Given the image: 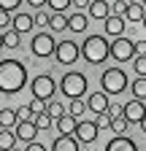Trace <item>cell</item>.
<instances>
[{"label": "cell", "mask_w": 146, "mask_h": 151, "mask_svg": "<svg viewBox=\"0 0 146 151\" xmlns=\"http://www.w3.org/2000/svg\"><path fill=\"white\" fill-rule=\"evenodd\" d=\"M130 92L135 100H146V76H138V78L130 84Z\"/></svg>", "instance_id": "cell-23"}, {"label": "cell", "mask_w": 146, "mask_h": 151, "mask_svg": "<svg viewBox=\"0 0 146 151\" xmlns=\"http://www.w3.org/2000/svg\"><path fill=\"white\" fill-rule=\"evenodd\" d=\"M141 6H143V8H146V0H141Z\"/></svg>", "instance_id": "cell-47"}, {"label": "cell", "mask_w": 146, "mask_h": 151, "mask_svg": "<svg viewBox=\"0 0 146 151\" xmlns=\"http://www.w3.org/2000/svg\"><path fill=\"white\" fill-rule=\"evenodd\" d=\"M33 124L38 127V129H49V127H51V116H49V113H41V116L33 119Z\"/></svg>", "instance_id": "cell-32"}, {"label": "cell", "mask_w": 146, "mask_h": 151, "mask_svg": "<svg viewBox=\"0 0 146 151\" xmlns=\"http://www.w3.org/2000/svg\"><path fill=\"white\" fill-rule=\"evenodd\" d=\"M133 70H135V76H146V57H135L133 60Z\"/></svg>", "instance_id": "cell-34"}, {"label": "cell", "mask_w": 146, "mask_h": 151, "mask_svg": "<svg viewBox=\"0 0 146 151\" xmlns=\"http://www.w3.org/2000/svg\"><path fill=\"white\" fill-rule=\"evenodd\" d=\"M111 57L116 62H130V60H135V43L130 41V38H116V41L111 43Z\"/></svg>", "instance_id": "cell-7"}, {"label": "cell", "mask_w": 146, "mask_h": 151, "mask_svg": "<svg viewBox=\"0 0 146 151\" xmlns=\"http://www.w3.org/2000/svg\"><path fill=\"white\" fill-rule=\"evenodd\" d=\"M19 32H14V30H8V32H3V46L6 49H19Z\"/></svg>", "instance_id": "cell-25"}, {"label": "cell", "mask_w": 146, "mask_h": 151, "mask_svg": "<svg viewBox=\"0 0 146 151\" xmlns=\"http://www.w3.org/2000/svg\"><path fill=\"white\" fill-rule=\"evenodd\" d=\"M0 49H6V46H3V32H0Z\"/></svg>", "instance_id": "cell-45"}, {"label": "cell", "mask_w": 146, "mask_h": 151, "mask_svg": "<svg viewBox=\"0 0 146 151\" xmlns=\"http://www.w3.org/2000/svg\"><path fill=\"white\" fill-rule=\"evenodd\" d=\"M22 6V0H0V11H16Z\"/></svg>", "instance_id": "cell-37"}, {"label": "cell", "mask_w": 146, "mask_h": 151, "mask_svg": "<svg viewBox=\"0 0 146 151\" xmlns=\"http://www.w3.org/2000/svg\"><path fill=\"white\" fill-rule=\"evenodd\" d=\"M106 151H138L135 140L127 138V135H114V140H108Z\"/></svg>", "instance_id": "cell-13"}, {"label": "cell", "mask_w": 146, "mask_h": 151, "mask_svg": "<svg viewBox=\"0 0 146 151\" xmlns=\"http://www.w3.org/2000/svg\"><path fill=\"white\" fill-rule=\"evenodd\" d=\"M46 113L51 119H60V116H65V108H62V103H57V100H49L46 103Z\"/></svg>", "instance_id": "cell-26"}, {"label": "cell", "mask_w": 146, "mask_h": 151, "mask_svg": "<svg viewBox=\"0 0 146 151\" xmlns=\"http://www.w3.org/2000/svg\"><path fill=\"white\" fill-rule=\"evenodd\" d=\"M103 32L111 35L114 41L122 38V32H124V16H108L106 22H103Z\"/></svg>", "instance_id": "cell-12"}, {"label": "cell", "mask_w": 146, "mask_h": 151, "mask_svg": "<svg viewBox=\"0 0 146 151\" xmlns=\"http://www.w3.org/2000/svg\"><path fill=\"white\" fill-rule=\"evenodd\" d=\"M135 54L138 57H146V41H138L135 43Z\"/></svg>", "instance_id": "cell-41"}, {"label": "cell", "mask_w": 146, "mask_h": 151, "mask_svg": "<svg viewBox=\"0 0 146 151\" xmlns=\"http://www.w3.org/2000/svg\"><path fill=\"white\" fill-rule=\"evenodd\" d=\"M30 111H33V119L41 116V113H46V103L38 100V97H33V100H30Z\"/></svg>", "instance_id": "cell-31"}, {"label": "cell", "mask_w": 146, "mask_h": 151, "mask_svg": "<svg viewBox=\"0 0 146 151\" xmlns=\"http://www.w3.org/2000/svg\"><path fill=\"white\" fill-rule=\"evenodd\" d=\"M30 49L35 57H51L54 49H57V41H54L51 32H35L33 41H30Z\"/></svg>", "instance_id": "cell-6"}, {"label": "cell", "mask_w": 146, "mask_h": 151, "mask_svg": "<svg viewBox=\"0 0 146 151\" xmlns=\"http://www.w3.org/2000/svg\"><path fill=\"white\" fill-rule=\"evenodd\" d=\"M54 57H57L60 65H73V62L81 57V49L73 43V41H60L57 49H54Z\"/></svg>", "instance_id": "cell-8"}, {"label": "cell", "mask_w": 146, "mask_h": 151, "mask_svg": "<svg viewBox=\"0 0 146 151\" xmlns=\"http://www.w3.org/2000/svg\"><path fill=\"white\" fill-rule=\"evenodd\" d=\"M76 124H79V122L73 119V116H68V113L57 119V129H60V135H76Z\"/></svg>", "instance_id": "cell-20"}, {"label": "cell", "mask_w": 146, "mask_h": 151, "mask_svg": "<svg viewBox=\"0 0 146 151\" xmlns=\"http://www.w3.org/2000/svg\"><path fill=\"white\" fill-rule=\"evenodd\" d=\"M70 3H73V0H46V6H49L54 14H65V11L70 8Z\"/></svg>", "instance_id": "cell-28"}, {"label": "cell", "mask_w": 146, "mask_h": 151, "mask_svg": "<svg viewBox=\"0 0 146 151\" xmlns=\"http://www.w3.org/2000/svg\"><path fill=\"white\" fill-rule=\"evenodd\" d=\"M49 27H51L54 32H65V30H68V16H65V14H51V16H49Z\"/></svg>", "instance_id": "cell-24"}, {"label": "cell", "mask_w": 146, "mask_h": 151, "mask_svg": "<svg viewBox=\"0 0 146 151\" xmlns=\"http://www.w3.org/2000/svg\"><path fill=\"white\" fill-rule=\"evenodd\" d=\"M16 140H25V143H33L35 140V135H38V127H35L33 122H19L16 124Z\"/></svg>", "instance_id": "cell-14"}, {"label": "cell", "mask_w": 146, "mask_h": 151, "mask_svg": "<svg viewBox=\"0 0 146 151\" xmlns=\"http://www.w3.org/2000/svg\"><path fill=\"white\" fill-rule=\"evenodd\" d=\"M11 151H19V148H11Z\"/></svg>", "instance_id": "cell-50"}, {"label": "cell", "mask_w": 146, "mask_h": 151, "mask_svg": "<svg viewBox=\"0 0 146 151\" xmlns=\"http://www.w3.org/2000/svg\"><path fill=\"white\" fill-rule=\"evenodd\" d=\"M127 3H141V0H127Z\"/></svg>", "instance_id": "cell-46"}, {"label": "cell", "mask_w": 146, "mask_h": 151, "mask_svg": "<svg viewBox=\"0 0 146 151\" xmlns=\"http://www.w3.org/2000/svg\"><path fill=\"white\" fill-rule=\"evenodd\" d=\"M81 54L89 65H100L111 57V43L106 41V35H87L81 43Z\"/></svg>", "instance_id": "cell-2"}, {"label": "cell", "mask_w": 146, "mask_h": 151, "mask_svg": "<svg viewBox=\"0 0 146 151\" xmlns=\"http://www.w3.org/2000/svg\"><path fill=\"white\" fill-rule=\"evenodd\" d=\"M143 16H146V8L141 6V3H130L127 6V11H124V22H143Z\"/></svg>", "instance_id": "cell-18"}, {"label": "cell", "mask_w": 146, "mask_h": 151, "mask_svg": "<svg viewBox=\"0 0 146 151\" xmlns=\"http://www.w3.org/2000/svg\"><path fill=\"white\" fill-rule=\"evenodd\" d=\"M30 92H33V97H38V100L49 103V100L54 97V92H57V81L51 78V73L35 76V78L30 81Z\"/></svg>", "instance_id": "cell-5"}, {"label": "cell", "mask_w": 146, "mask_h": 151, "mask_svg": "<svg viewBox=\"0 0 146 151\" xmlns=\"http://www.w3.org/2000/svg\"><path fill=\"white\" fill-rule=\"evenodd\" d=\"M108 105H111V103H108V94H106V92H92V94L87 97V111H92L95 116L106 113Z\"/></svg>", "instance_id": "cell-11"}, {"label": "cell", "mask_w": 146, "mask_h": 151, "mask_svg": "<svg viewBox=\"0 0 146 151\" xmlns=\"http://www.w3.org/2000/svg\"><path fill=\"white\" fill-rule=\"evenodd\" d=\"M100 86H103L106 94H122L127 86H130V81H127V73L122 68H108L100 76Z\"/></svg>", "instance_id": "cell-4"}, {"label": "cell", "mask_w": 146, "mask_h": 151, "mask_svg": "<svg viewBox=\"0 0 146 151\" xmlns=\"http://www.w3.org/2000/svg\"><path fill=\"white\" fill-rule=\"evenodd\" d=\"M60 89H62L65 97H70V100H81L84 94H87V89H89V81H87L84 73L70 70V73H65L62 78H60Z\"/></svg>", "instance_id": "cell-3"}, {"label": "cell", "mask_w": 146, "mask_h": 151, "mask_svg": "<svg viewBox=\"0 0 146 151\" xmlns=\"http://www.w3.org/2000/svg\"><path fill=\"white\" fill-rule=\"evenodd\" d=\"M87 16H89V19H103V22H106V19L111 16L108 3H106V0H92V3L87 6Z\"/></svg>", "instance_id": "cell-15"}, {"label": "cell", "mask_w": 146, "mask_h": 151, "mask_svg": "<svg viewBox=\"0 0 146 151\" xmlns=\"http://www.w3.org/2000/svg\"><path fill=\"white\" fill-rule=\"evenodd\" d=\"M138 127H141V129H143V132H146V119H143V122H141V124H138Z\"/></svg>", "instance_id": "cell-44"}, {"label": "cell", "mask_w": 146, "mask_h": 151, "mask_svg": "<svg viewBox=\"0 0 146 151\" xmlns=\"http://www.w3.org/2000/svg\"><path fill=\"white\" fill-rule=\"evenodd\" d=\"M33 24H35V22H33V16H30L27 11H22V14H16V16H14L11 30H14V32H27Z\"/></svg>", "instance_id": "cell-17"}, {"label": "cell", "mask_w": 146, "mask_h": 151, "mask_svg": "<svg viewBox=\"0 0 146 151\" xmlns=\"http://www.w3.org/2000/svg\"><path fill=\"white\" fill-rule=\"evenodd\" d=\"M130 127L127 124V119L124 116H119V119H111V129H114V135H124V129Z\"/></svg>", "instance_id": "cell-30"}, {"label": "cell", "mask_w": 146, "mask_h": 151, "mask_svg": "<svg viewBox=\"0 0 146 151\" xmlns=\"http://www.w3.org/2000/svg\"><path fill=\"white\" fill-rule=\"evenodd\" d=\"M95 124H98V129H111V116H108V113H100L95 119Z\"/></svg>", "instance_id": "cell-36"}, {"label": "cell", "mask_w": 146, "mask_h": 151, "mask_svg": "<svg viewBox=\"0 0 146 151\" xmlns=\"http://www.w3.org/2000/svg\"><path fill=\"white\" fill-rule=\"evenodd\" d=\"M27 6H33V8H43L46 0H27Z\"/></svg>", "instance_id": "cell-42"}, {"label": "cell", "mask_w": 146, "mask_h": 151, "mask_svg": "<svg viewBox=\"0 0 146 151\" xmlns=\"http://www.w3.org/2000/svg\"><path fill=\"white\" fill-rule=\"evenodd\" d=\"M98 124L95 122H79L76 124V140L79 143H95L98 140Z\"/></svg>", "instance_id": "cell-10"}, {"label": "cell", "mask_w": 146, "mask_h": 151, "mask_svg": "<svg viewBox=\"0 0 146 151\" xmlns=\"http://www.w3.org/2000/svg\"><path fill=\"white\" fill-rule=\"evenodd\" d=\"M108 116H111V119H119L122 116V113H124V105H119V103H111V105H108Z\"/></svg>", "instance_id": "cell-35"}, {"label": "cell", "mask_w": 146, "mask_h": 151, "mask_svg": "<svg viewBox=\"0 0 146 151\" xmlns=\"http://www.w3.org/2000/svg\"><path fill=\"white\" fill-rule=\"evenodd\" d=\"M122 116L127 119V124H141L146 119V105L143 100H130V103H124V113Z\"/></svg>", "instance_id": "cell-9"}, {"label": "cell", "mask_w": 146, "mask_h": 151, "mask_svg": "<svg viewBox=\"0 0 146 151\" xmlns=\"http://www.w3.org/2000/svg\"><path fill=\"white\" fill-rule=\"evenodd\" d=\"M16 119H19V122H33V111H30V105H19V108H16Z\"/></svg>", "instance_id": "cell-33"}, {"label": "cell", "mask_w": 146, "mask_h": 151, "mask_svg": "<svg viewBox=\"0 0 146 151\" xmlns=\"http://www.w3.org/2000/svg\"><path fill=\"white\" fill-rule=\"evenodd\" d=\"M87 24H89V16L87 14H73V16H68V30H73V32H84Z\"/></svg>", "instance_id": "cell-19"}, {"label": "cell", "mask_w": 146, "mask_h": 151, "mask_svg": "<svg viewBox=\"0 0 146 151\" xmlns=\"http://www.w3.org/2000/svg\"><path fill=\"white\" fill-rule=\"evenodd\" d=\"M27 86V68L19 60H0V94H19Z\"/></svg>", "instance_id": "cell-1"}, {"label": "cell", "mask_w": 146, "mask_h": 151, "mask_svg": "<svg viewBox=\"0 0 146 151\" xmlns=\"http://www.w3.org/2000/svg\"><path fill=\"white\" fill-rule=\"evenodd\" d=\"M106 3H116V0H106Z\"/></svg>", "instance_id": "cell-48"}, {"label": "cell", "mask_w": 146, "mask_h": 151, "mask_svg": "<svg viewBox=\"0 0 146 151\" xmlns=\"http://www.w3.org/2000/svg\"><path fill=\"white\" fill-rule=\"evenodd\" d=\"M73 6H76V8H87L89 0H73Z\"/></svg>", "instance_id": "cell-43"}, {"label": "cell", "mask_w": 146, "mask_h": 151, "mask_svg": "<svg viewBox=\"0 0 146 151\" xmlns=\"http://www.w3.org/2000/svg\"><path fill=\"white\" fill-rule=\"evenodd\" d=\"M11 22H14V16H11L8 11H0V30H6Z\"/></svg>", "instance_id": "cell-39"}, {"label": "cell", "mask_w": 146, "mask_h": 151, "mask_svg": "<svg viewBox=\"0 0 146 151\" xmlns=\"http://www.w3.org/2000/svg\"><path fill=\"white\" fill-rule=\"evenodd\" d=\"M19 124V119H16V111L11 108H0V129H11Z\"/></svg>", "instance_id": "cell-21"}, {"label": "cell", "mask_w": 146, "mask_h": 151, "mask_svg": "<svg viewBox=\"0 0 146 151\" xmlns=\"http://www.w3.org/2000/svg\"><path fill=\"white\" fill-rule=\"evenodd\" d=\"M127 0H116V3H108V11H111V16H124V11H127Z\"/></svg>", "instance_id": "cell-29"}, {"label": "cell", "mask_w": 146, "mask_h": 151, "mask_svg": "<svg viewBox=\"0 0 146 151\" xmlns=\"http://www.w3.org/2000/svg\"><path fill=\"white\" fill-rule=\"evenodd\" d=\"M33 22L41 24V27H49V14H46V11H38V14L33 16Z\"/></svg>", "instance_id": "cell-38"}, {"label": "cell", "mask_w": 146, "mask_h": 151, "mask_svg": "<svg viewBox=\"0 0 146 151\" xmlns=\"http://www.w3.org/2000/svg\"><path fill=\"white\" fill-rule=\"evenodd\" d=\"M84 111H87V103H84V100H70V105H68V116L79 119Z\"/></svg>", "instance_id": "cell-27"}, {"label": "cell", "mask_w": 146, "mask_h": 151, "mask_svg": "<svg viewBox=\"0 0 146 151\" xmlns=\"http://www.w3.org/2000/svg\"><path fill=\"white\" fill-rule=\"evenodd\" d=\"M11 148H16V132L0 129V151H11Z\"/></svg>", "instance_id": "cell-22"}, {"label": "cell", "mask_w": 146, "mask_h": 151, "mask_svg": "<svg viewBox=\"0 0 146 151\" xmlns=\"http://www.w3.org/2000/svg\"><path fill=\"white\" fill-rule=\"evenodd\" d=\"M25 151H46V146L43 143H38V140H33V143H27V148Z\"/></svg>", "instance_id": "cell-40"}, {"label": "cell", "mask_w": 146, "mask_h": 151, "mask_svg": "<svg viewBox=\"0 0 146 151\" xmlns=\"http://www.w3.org/2000/svg\"><path fill=\"white\" fill-rule=\"evenodd\" d=\"M51 151H79V140L76 135H60L51 143Z\"/></svg>", "instance_id": "cell-16"}, {"label": "cell", "mask_w": 146, "mask_h": 151, "mask_svg": "<svg viewBox=\"0 0 146 151\" xmlns=\"http://www.w3.org/2000/svg\"><path fill=\"white\" fill-rule=\"evenodd\" d=\"M143 27H146V16H143Z\"/></svg>", "instance_id": "cell-49"}]
</instances>
